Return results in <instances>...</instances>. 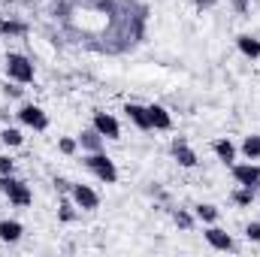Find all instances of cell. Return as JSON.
<instances>
[{"instance_id":"obj_26","label":"cell","mask_w":260,"mask_h":257,"mask_svg":"<svg viewBox=\"0 0 260 257\" xmlns=\"http://www.w3.org/2000/svg\"><path fill=\"white\" fill-rule=\"evenodd\" d=\"M245 239H248V242H260V221L245 224Z\"/></svg>"},{"instance_id":"obj_22","label":"cell","mask_w":260,"mask_h":257,"mask_svg":"<svg viewBox=\"0 0 260 257\" xmlns=\"http://www.w3.org/2000/svg\"><path fill=\"white\" fill-rule=\"evenodd\" d=\"M76 203H73V197H64L61 200V206H58V218L64 221V224H70V221H76Z\"/></svg>"},{"instance_id":"obj_1","label":"cell","mask_w":260,"mask_h":257,"mask_svg":"<svg viewBox=\"0 0 260 257\" xmlns=\"http://www.w3.org/2000/svg\"><path fill=\"white\" fill-rule=\"evenodd\" d=\"M52 15L73 46L100 55L133 52L148 27V6L139 0H61Z\"/></svg>"},{"instance_id":"obj_19","label":"cell","mask_w":260,"mask_h":257,"mask_svg":"<svg viewBox=\"0 0 260 257\" xmlns=\"http://www.w3.org/2000/svg\"><path fill=\"white\" fill-rule=\"evenodd\" d=\"M21 34H27V24H24V21L0 18V37H21Z\"/></svg>"},{"instance_id":"obj_23","label":"cell","mask_w":260,"mask_h":257,"mask_svg":"<svg viewBox=\"0 0 260 257\" xmlns=\"http://www.w3.org/2000/svg\"><path fill=\"white\" fill-rule=\"evenodd\" d=\"M173 221H176V224H179V227H182V230H191V227H194V215H191V212H185V209H179V212H173Z\"/></svg>"},{"instance_id":"obj_7","label":"cell","mask_w":260,"mask_h":257,"mask_svg":"<svg viewBox=\"0 0 260 257\" xmlns=\"http://www.w3.org/2000/svg\"><path fill=\"white\" fill-rule=\"evenodd\" d=\"M70 197H73V203H76L82 212H94V209L100 206V194L94 191L91 185H82V182H73V185H70Z\"/></svg>"},{"instance_id":"obj_30","label":"cell","mask_w":260,"mask_h":257,"mask_svg":"<svg viewBox=\"0 0 260 257\" xmlns=\"http://www.w3.org/2000/svg\"><path fill=\"white\" fill-rule=\"evenodd\" d=\"M197 6H200V9H209V6H215V3H218V0H194Z\"/></svg>"},{"instance_id":"obj_21","label":"cell","mask_w":260,"mask_h":257,"mask_svg":"<svg viewBox=\"0 0 260 257\" xmlns=\"http://www.w3.org/2000/svg\"><path fill=\"white\" fill-rule=\"evenodd\" d=\"M0 142L9 145V148H18V145L24 142V136H21V130L18 127H3L0 130Z\"/></svg>"},{"instance_id":"obj_9","label":"cell","mask_w":260,"mask_h":257,"mask_svg":"<svg viewBox=\"0 0 260 257\" xmlns=\"http://www.w3.org/2000/svg\"><path fill=\"white\" fill-rule=\"evenodd\" d=\"M203 236H206V242H209L215 251H236V242H233V236H230L227 230L215 227V224H209V227L203 230Z\"/></svg>"},{"instance_id":"obj_4","label":"cell","mask_w":260,"mask_h":257,"mask_svg":"<svg viewBox=\"0 0 260 257\" xmlns=\"http://www.w3.org/2000/svg\"><path fill=\"white\" fill-rule=\"evenodd\" d=\"M0 191L6 194V200H9L12 206H18V209H27V206L34 203L30 185L21 182V179H15V176H0Z\"/></svg>"},{"instance_id":"obj_18","label":"cell","mask_w":260,"mask_h":257,"mask_svg":"<svg viewBox=\"0 0 260 257\" xmlns=\"http://www.w3.org/2000/svg\"><path fill=\"white\" fill-rule=\"evenodd\" d=\"M230 200H233L236 206L248 209V206L257 200V188H245V185H236V188H233V194H230Z\"/></svg>"},{"instance_id":"obj_27","label":"cell","mask_w":260,"mask_h":257,"mask_svg":"<svg viewBox=\"0 0 260 257\" xmlns=\"http://www.w3.org/2000/svg\"><path fill=\"white\" fill-rule=\"evenodd\" d=\"M233 3V9L239 12V15H248L251 12V0H230Z\"/></svg>"},{"instance_id":"obj_24","label":"cell","mask_w":260,"mask_h":257,"mask_svg":"<svg viewBox=\"0 0 260 257\" xmlns=\"http://www.w3.org/2000/svg\"><path fill=\"white\" fill-rule=\"evenodd\" d=\"M58 151H61V154H76V151H79V139L61 136V139H58Z\"/></svg>"},{"instance_id":"obj_13","label":"cell","mask_w":260,"mask_h":257,"mask_svg":"<svg viewBox=\"0 0 260 257\" xmlns=\"http://www.w3.org/2000/svg\"><path fill=\"white\" fill-rule=\"evenodd\" d=\"M212 151H215V157H218L221 164H227V167H230V164H236V145H233L227 136L215 139V142H212Z\"/></svg>"},{"instance_id":"obj_29","label":"cell","mask_w":260,"mask_h":257,"mask_svg":"<svg viewBox=\"0 0 260 257\" xmlns=\"http://www.w3.org/2000/svg\"><path fill=\"white\" fill-rule=\"evenodd\" d=\"M70 185H73V182H67V179H61V176H55V188H58V191L70 194Z\"/></svg>"},{"instance_id":"obj_3","label":"cell","mask_w":260,"mask_h":257,"mask_svg":"<svg viewBox=\"0 0 260 257\" xmlns=\"http://www.w3.org/2000/svg\"><path fill=\"white\" fill-rule=\"evenodd\" d=\"M3 70H6V76H9L12 82H18V85H30L34 76H37L34 61H30L27 55H18V52H9V55L3 58Z\"/></svg>"},{"instance_id":"obj_14","label":"cell","mask_w":260,"mask_h":257,"mask_svg":"<svg viewBox=\"0 0 260 257\" xmlns=\"http://www.w3.org/2000/svg\"><path fill=\"white\" fill-rule=\"evenodd\" d=\"M76 139H79V148H82V151H103V148H106V139H103V136H100L94 127H91V130H82Z\"/></svg>"},{"instance_id":"obj_11","label":"cell","mask_w":260,"mask_h":257,"mask_svg":"<svg viewBox=\"0 0 260 257\" xmlns=\"http://www.w3.org/2000/svg\"><path fill=\"white\" fill-rule=\"evenodd\" d=\"M148 118H151V130H173V115L160 103H151L148 106Z\"/></svg>"},{"instance_id":"obj_20","label":"cell","mask_w":260,"mask_h":257,"mask_svg":"<svg viewBox=\"0 0 260 257\" xmlns=\"http://www.w3.org/2000/svg\"><path fill=\"white\" fill-rule=\"evenodd\" d=\"M239 151L245 154V160H257V157H260V136H257V133L245 136V139H242V145H239Z\"/></svg>"},{"instance_id":"obj_12","label":"cell","mask_w":260,"mask_h":257,"mask_svg":"<svg viewBox=\"0 0 260 257\" xmlns=\"http://www.w3.org/2000/svg\"><path fill=\"white\" fill-rule=\"evenodd\" d=\"M124 115H127V118H130V121H133L139 130H151L148 106H142V103H127V106H124Z\"/></svg>"},{"instance_id":"obj_10","label":"cell","mask_w":260,"mask_h":257,"mask_svg":"<svg viewBox=\"0 0 260 257\" xmlns=\"http://www.w3.org/2000/svg\"><path fill=\"white\" fill-rule=\"evenodd\" d=\"M170 151H173V157L179 160V167H185V170H194L197 164H200V157H197V151L185 142V139H173V145H170Z\"/></svg>"},{"instance_id":"obj_25","label":"cell","mask_w":260,"mask_h":257,"mask_svg":"<svg viewBox=\"0 0 260 257\" xmlns=\"http://www.w3.org/2000/svg\"><path fill=\"white\" fill-rule=\"evenodd\" d=\"M15 173V160L9 154H0V176H12Z\"/></svg>"},{"instance_id":"obj_8","label":"cell","mask_w":260,"mask_h":257,"mask_svg":"<svg viewBox=\"0 0 260 257\" xmlns=\"http://www.w3.org/2000/svg\"><path fill=\"white\" fill-rule=\"evenodd\" d=\"M230 173H233V182L236 185H245V188H260V167L254 160H245V164H230Z\"/></svg>"},{"instance_id":"obj_6","label":"cell","mask_w":260,"mask_h":257,"mask_svg":"<svg viewBox=\"0 0 260 257\" xmlns=\"http://www.w3.org/2000/svg\"><path fill=\"white\" fill-rule=\"evenodd\" d=\"M15 115H18V121H21L24 127H30V130H49V115H46V109H43V106H37V103H24Z\"/></svg>"},{"instance_id":"obj_28","label":"cell","mask_w":260,"mask_h":257,"mask_svg":"<svg viewBox=\"0 0 260 257\" xmlns=\"http://www.w3.org/2000/svg\"><path fill=\"white\" fill-rule=\"evenodd\" d=\"M3 94H6V97H21V88H18V82H15V85H9V82H6V85H3Z\"/></svg>"},{"instance_id":"obj_5","label":"cell","mask_w":260,"mask_h":257,"mask_svg":"<svg viewBox=\"0 0 260 257\" xmlns=\"http://www.w3.org/2000/svg\"><path fill=\"white\" fill-rule=\"evenodd\" d=\"M91 127L97 130L103 139H121V124H118V118L109 115V112H103V109H94V115H91Z\"/></svg>"},{"instance_id":"obj_15","label":"cell","mask_w":260,"mask_h":257,"mask_svg":"<svg viewBox=\"0 0 260 257\" xmlns=\"http://www.w3.org/2000/svg\"><path fill=\"white\" fill-rule=\"evenodd\" d=\"M21 233H24V227H21V221H12V218H0V242H18L21 239Z\"/></svg>"},{"instance_id":"obj_16","label":"cell","mask_w":260,"mask_h":257,"mask_svg":"<svg viewBox=\"0 0 260 257\" xmlns=\"http://www.w3.org/2000/svg\"><path fill=\"white\" fill-rule=\"evenodd\" d=\"M236 49H239L245 58H251V61L260 58V40L251 37V34H239V37H236Z\"/></svg>"},{"instance_id":"obj_17","label":"cell","mask_w":260,"mask_h":257,"mask_svg":"<svg viewBox=\"0 0 260 257\" xmlns=\"http://www.w3.org/2000/svg\"><path fill=\"white\" fill-rule=\"evenodd\" d=\"M194 218L200 221V224H215V221L221 218V212H218V206H212V203H197Z\"/></svg>"},{"instance_id":"obj_2","label":"cell","mask_w":260,"mask_h":257,"mask_svg":"<svg viewBox=\"0 0 260 257\" xmlns=\"http://www.w3.org/2000/svg\"><path fill=\"white\" fill-rule=\"evenodd\" d=\"M85 167H88L103 185H115V182H118V167H115V160H112L106 151H88V154H85Z\"/></svg>"}]
</instances>
